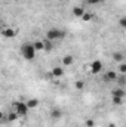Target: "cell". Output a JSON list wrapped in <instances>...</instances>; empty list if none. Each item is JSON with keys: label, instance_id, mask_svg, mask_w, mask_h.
Listing matches in <instances>:
<instances>
[{"label": "cell", "instance_id": "obj_1", "mask_svg": "<svg viewBox=\"0 0 126 127\" xmlns=\"http://www.w3.org/2000/svg\"><path fill=\"white\" fill-rule=\"evenodd\" d=\"M19 52L24 56V59H27V61H33L36 58V49H34L33 43H24L21 46V50Z\"/></svg>", "mask_w": 126, "mask_h": 127}, {"label": "cell", "instance_id": "obj_2", "mask_svg": "<svg viewBox=\"0 0 126 127\" xmlns=\"http://www.w3.org/2000/svg\"><path fill=\"white\" fill-rule=\"evenodd\" d=\"M67 35V32L61 30V28H51L46 31V38L51 40V41H55V40H63L64 37Z\"/></svg>", "mask_w": 126, "mask_h": 127}, {"label": "cell", "instance_id": "obj_3", "mask_svg": "<svg viewBox=\"0 0 126 127\" xmlns=\"http://www.w3.org/2000/svg\"><path fill=\"white\" fill-rule=\"evenodd\" d=\"M28 106H27V103L25 102H22V100H18L16 103H15V112L18 114V117H25L27 114H28Z\"/></svg>", "mask_w": 126, "mask_h": 127}, {"label": "cell", "instance_id": "obj_4", "mask_svg": "<svg viewBox=\"0 0 126 127\" xmlns=\"http://www.w3.org/2000/svg\"><path fill=\"white\" fill-rule=\"evenodd\" d=\"M89 69H91V72L92 74H99L101 71H102V62L101 61H92L91 65H89Z\"/></svg>", "mask_w": 126, "mask_h": 127}, {"label": "cell", "instance_id": "obj_5", "mask_svg": "<svg viewBox=\"0 0 126 127\" xmlns=\"http://www.w3.org/2000/svg\"><path fill=\"white\" fill-rule=\"evenodd\" d=\"M1 35L3 37H6V38H13L15 35H16V31L13 30V28H1Z\"/></svg>", "mask_w": 126, "mask_h": 127}, {"label": "cell", "instance_id": "obj_6", "mask_svg": "<svg viewBox=\"0 0 126 127\" xmlns=\"http://www.w3.org/2000/svg\"><path fill=\"white\" fill-rule=\"evenodd\" d=\"M116 78H117V72L113 71V69H110V71H107L104 74V80L105 81H116Z\"/></svg>", "mask_w": 126, "mask_h": 127}, {"label": "cell", "instance_id": "obj_7", "mask_svg": "<svg viewBox=\"0 0 126 127\" xmlns=\"http://www.w3.org/2000/svg\"><path fill=\"white\" fill-rule=\"evenodd\" d=\"M51 74H52V77L60 78V77H63L64 75V68L63 66H54L52 71H51Z\"/></svg>", "mask_w": 126, "mask_h": 127}, {"label": "cell", "instance_id": "obj_8", "mask_svg": "<svg viewBox=\"0 0 126 127\" xmlns=\"http://www.w3.org/2000/svg\"><path fill=\"white\" fill-rule=\"evenodd\" d=\"M83 13H85V9H83L82 6H74V7H73V15H74L76 18H82Z\"/></svg>", "mask_w": 126, "mask_h": 127}, {"label": "cell", "instance_id": "obj_9", "mask_svg": "<svg viewBox=\"0 0 126 127\" xmlns=\"http://www.w3.org/2000/svg\"><path fill=\"white\" fill-rule=\"evenodd\" d=\"M18 118H19V117H18V114H16L15 111H10V112L6 115V121H7V123H15Z\"/></svg>", "mask_w": 126, "mask_h": 127}, {"label": "cell", "instance_id": "obj_10", "mask_svg": "<svg viewBox=\"0 0 126 127\" xmlns=\"http://www.w3.org/2000/svg\"><path fill=\"white\" fill-rule=\"evenodd\" d=\"M52 47H54V41L45 38V40H43V50H45V52H51Z\"/></svg>", "mask_w": 126, "mask_h": 127}, {"label": "cell", "instance_id": "obj_11", "mask_svg": "<svg viewBox=\"0 0 126 127\" xmlns=\"http://www.w3.org/2000/svg\"><path fill=\"white\" fill-rule=\"evenodd\" d=\"M111 95L114 96V97H125V90H123V87H117V89H114L113 92H111Z\"/></svg>", "mask_w": 126, "mask_h": 127}, {"label": "cell", "instance_id": "obj_12", "mask_svg": "<svg viewBox=\"0 0 126 127\" xmlns=\"http://www.w3.org/2000/svg\"><path fill=\"white\" fill-rule=\"evenodd\" d=\"M73 62H74V58H73L71 55H65V56L63 58V65H65V66L73 65Z\"/></svg>", "mask_w": 126, "mask_h": 127}, {"label": "cell", "instance_id": "obj_13", "mask_svg": "<svg viewBox=\"0 0 126 127\" xmlns=\"http://www.w3.org/2000/svg\"><path fill=\"white\" fill-rule=\"evenodd\" d=\"M51 117H52L54 120H60V118L63 117V111H60L58 108H55V109L51 111Z\"/></svg>", "mask_w": 126, "mask_h": 127}, {"label": "cell", "instance_id": "obj_14", "mask_svg": "<svg viewBox=\"0 0 126 127\" xmlns=\"http://www.w3.org/2000/svg\"><path fill=\"white\" fill-rule=\"evenodd\" d=\"M25 103H27L28 109H34V108H37V106H39V99H28Z\"/></svg>", "mask_w": 126, "mask_h": 127}, {"label": "cell", "instance_id": "obj_15", "mask_svg": "<svg viewBox=\"0 0 126 127\" xmlns=\"http://www.w3.org/2000/svg\"><path fill=\"white\" fill-rule=\"evenodd\" d=\"M33 46H34L36 52H39V50H43V40H36V41L33 43Z\"/></svg>", "mask_w": 126, "mask_h": 127}, {"label": "cell", "instance_id": "obj_16", "mask_svg": "<svg viewBox=\"0 0 126 127\" xmlns=\"http://www.w3.org/2000/svg\"><path fill=\"white\" fill-rule=\"evenodd\" d=\"M116 81H119L120 87H123V86H125V81H126V74H119L117 78H116Z\"/></svg>", "mask_w": 126, "mask_h": 127}, {"label": "cell", "instance_id": "obj_17", "mask_svg": "<svg viewBox=\"0 0 126 127\" xmlns=\"http://www.w3.org/2000/svg\"><path fill=\"white\" fill-rule=\"evenodd\" d=\"M113 59L116 61V62H123V55L120 53V52H114V55H113Z\"/></svg>", "mask_w": 126, "mask_h": 127}, {"label": "cell", "instance_id": "obj_18", "mask_svg": "<svg viewBox=\"0 0 126 127\" xmlns=\"http://www.w3.org/2000/svg\"><path fill=\"white\" fill-rule=\"evenodd\" d=\"M74 87H76L77 90H82V89L85 87V81H82V80H77V81L74 83Z\"/></svg>", "mask_w": 126, "mask_h": 127}, {"label": "cell", "instance_id": "obj_19", "mask_svg": "<svg viewBox=\"0 0 126 127\" xmlns=\"http://www.w3.org/2000/svg\"><path fill=\"white\" fill-rule=\"evenodd\" d=\"M82 19L88 22V21H91V19H92V15H91V13H88V12H85V13H83V16H82Z\"/></svg>", "mask_w": 126, "mask_h": 127}, {"label": "cell", "instance_id": "obj_20", "mask_svg": "<svg viewBox=\"0 0 126 127\" xmlns=\"http://www.w3.org/2000/svg\"><path fill=\"white\" fill-rule=\"evenodd\" d=\"M113 103L122 105V103H123V97H114V96H113Z\"/></svg>", "mask_w": 126, "mask_h": 127}, {"label": "cell", "instance_id": "obj_21", "mask_svg": "<svg viewBox=\"0 0 126 127\" xmlns=\"http://www.w3.org/2000/svg\"><path fill=\"white\" fill-rule=\"evenodd\" d=\"M119 71H120V74H126V64L120 62V65H119Z\"/></svg>", "mask_w": 126, "mask_h": 127}, {"label": "cell", "instance_id": "obj_22", "mask_svg": "<svg viewBox=\"0 0 126 127\" xmlns=\"http://www.w3.org/2000/svg\"><path fill=\"white\" fill-rule=\"evenodd\" d=\"M89 4H99V3H102L104 0H86Z\"/></svg>", "mask_w": 126, "mask_h": 127}, {"label": "cell", "instance_id": "obj_23", "mask_svg": "<svg viewBox=\"0 0 126 127\" xmlns=\"http://www.w3.org/2000/svg\"><path fill=\"white\" fill-rule=\"evenodd\" d=\"M94 126H95L94 120H91V118H89V120H86V127H94Z\"/></svg>", "mask_w": 126, "mask_h": 127}, {"label": "cell", "instance_id": "obj_24", "mask_svg": "<svg viewBox=\"0 0 126 127\" xmlns=\"http://www.w3.org/2000/svg\"><path fill=\"white\" fill-rule=\"evenodd\" d=\"M120 27H122V28H125V27H126V18H125V16H122V18H120Z\"/></svg>", "mask_w": 126, "mask_h": 127}, {"label": "cell", "instance_id": "obj_25", "mask_svg": "<svg viewBox=\"0 0 126 127\" xmlns=\"http://www.w3.org/2000/svg\"><path fill=\"white\" fill-rule=\"evenodd\" d=\"M1 118H3V112L0 111V120H1Z\"/></svg>", "mask_w": 126, "mask_h": 127}, {"label": "cell", "instance_id": "obj_26", "mask_svg": "<svg viewBox=\"0 0 126 127\" xmlns=\"http://www.w3.org/2000/svg\"><path fill=\"white\" fill-rule=\"evenodd\" d=\"M0 28H1V24H0Z\"/></svg>", "mask_w": 126, "mask_h": 127}]
</instances>
